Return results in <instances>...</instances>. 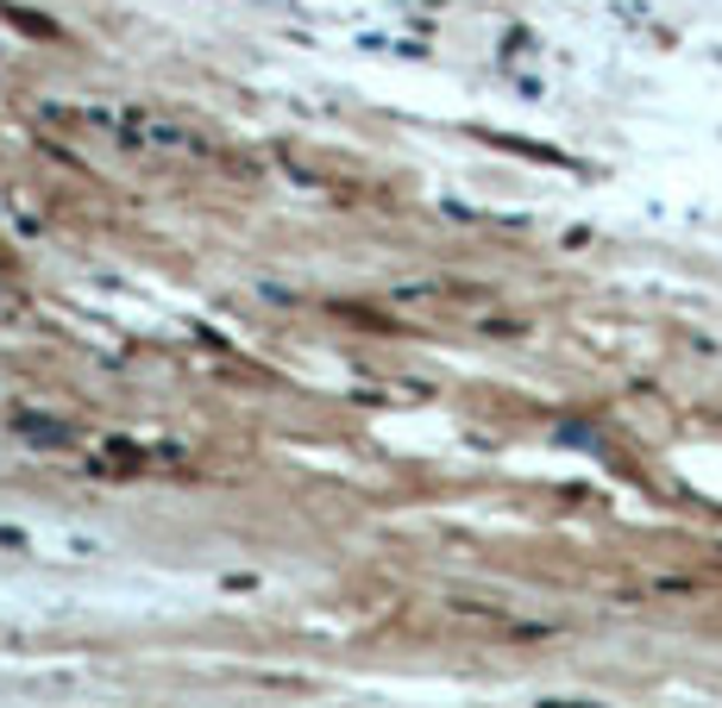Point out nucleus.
Wrapping results in <instances>:
<instances>
[{
  "label": "nucleus",
  "mask_w": 722,
  "mask_h": 708,
  "mask_svg": "<svg viewBox=\"0 0 722 708\" xmlns=\"http://www.w3.org/2000/svg\"><path fill=\"white\" fill-rule=\"evenodd\" d=\"M101 126H114L119 145H133V151H201V138L189 126H176V119L151 114V107H114V114H101Z\"/></svg>",
  "instance_id": "obj_1"
},
{
  "label": "nucleus",
  "mask_w": 722,
  "mask_h": 708,
  "mask_svg": "<svg viewBox=\"0 0 722 708\" xmlns=\"http://www.w3.org/2000/svg\"><path fill=\"white\" fill-rule=\"evenodd\" d=\"M0 20L20 25V32H32V39H57V25L44 20V13H25V7H13V0H0Z\"/></svg>",
  "instance_id": "obj_2"
},
{
  "label": "nucleus",
  "mask_w": 722,
  "mask_h": 708,
  "mask_svg": "<svg viewBox=\"0 0 722 708\" xmlns=\"http://www.w3.org/2000/svg\"><path fill=\"white\" fill-rule=\"evenodd\" d=\"M20 433H32V440H51V445L70 440V426H57V421H32V414H20Z\"/></svg>",
  "instance_id": "obj_3"
}]
</instances>
